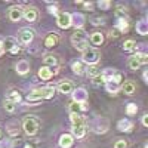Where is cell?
Here are the masks:
<instances>
[{"label": "cell", "mask_w": 148, "mask_h": 148, "mask_svg": "<svg viewBox=\"0 0 148 148\" xmlns=\"http://www.w3.org/2000/svg\"><path fill=\"white\" fill-rule=\"evenodd\" d=\"M56 89L55 86H46V88H40V89H36L28 95V102H39L42 99H49L55 95Z\"/></svg>", "instance_id": "6da1fadb"}, {"label": "cell", "mask_w": 148, "mask_h": 148, "mask_svg": "<svg viewBox=\"0 0 148 148\" xmlns=\"http://www.w3.org/2000/svg\"><path fill=\"white\" fill-rule=\"evenodd\" d=\"M71 43L74 45V47L77 49V51H82L84 52L86 49H89L88 46V39H86V33L83 30H77L76 33H74L71 36Z\"/></svg>", "instance_id": "7a4b0ae2"}, {"label": "cell", "mask_w": 148, "mask_h": 148, "mask_svg": "<svg viewBox=\"0 0 148 148\" xmlns=\"http://www.w3.org/2000/svg\"><path fill=\"white\" fill-rule=\"evenodd\" d=\"M22 127L27 135H36L37 130H39V121H37L36 117H31V116L25 117V120L22 123Z\"/></svg>", "instance_id": "3957f363"}, {"label": "cell", "mask_w": 148, "mask_h": 148, "mask_svg": "<svg viewBox=\"0 0 148 148\" xmlns=\"http://www.w3.org/2000/svg\"><path fill=\"white\" fill-rule=\"evenodd\" d=\"M83 62L89 64V65H96V62L99 61V53H98V51H95V49H86V51L83 52Z\"/></svg>", "instance_id": "277c9868"}, {"label": "cell", "mask_w": 148, "mask_h": 148, "mask_svg": "<svg viewBox=\"0 0 148 148\" xmlns=\"http://www.w3.org/2000/svg\"><path fill=\"white\" fill-rule=\"evenodd\" d=\"M56 24H58V27L59 28H70L71 27V16L70 14H67V12H62V14H59L58 15V19H56Z\"/></svg>", "instance_id": "5b68a950"}, {"label": "cell", "mask_w": 148, "mask_h": 148, "mask_svg": "<svg viewBox=\"0 0 148 148\" xmlns=\"http://www.w3.org/2000/svg\"><path fill=\"white\" fill-rule=\"evenodd\" d=\"M108 126H110V123L107 119H96L93 121V130L96 133H105L108 130Z\"/></svg>", "instance_id": "8992f818"}, {"label": "cell", "mask_w": 148, "mask_h": 148, "mask_svg": "<svg viewBox=\"0 0 148 148\" xmlns=\"http://www.w3.org/2000/svg\"><path fill=\"white\" fill-rule=\"evenodd\" d=\"M73 99L76 104H82V102H86V99H88V92H86V89L83 88H77L73 90Z\"/></svg>", "instance_id": "52a82bcc"}, {"label": "cell", "mask_w": 148, "mask_h": 148, "mask_svg": "<svg viewBox=\"0 0 148 148\" xmlns=\"http://www.w3.org/2000/svg\"><path fill=\"white\" fill-rule=\"evenodd\" d=\"M18 37H19V40H21L22 43L28 45V43H31L33 39H34V31H33L31 28H22V30L19 31Z\"/></svg>", "instance_id": "ba28073f"}, {"label": "cell", "mask_w": 148, "mask_h": 148, "mask_svg": "<svg viewBox=\"0 0 148 148\" xmlns=\"http://www.w3.org/2000/svg\"><path fill=\"white\" fill-rule=\"evenodd\" d=\"M3 49H5V51H9L10 53H18L19 52V46L15 42V39H12V37L3 40Z\"/></svg>", "instance_id": "9c48e42d"}, {"label": "cell", "mask_w": 148, "mask_h": 148, "mask_svg": "<svg viewBox=\"0 0 148 148\" xmlns=\"http://www.w3.org/2000/svg\"><path fill=\"white\" fill-rule=\"evenodd\" d=\"M22 16H24V9H22L21 6H14V8H10V10H9V18H10V21L18 22Z\"/></svg>", "instance_id": "30bf717a"}, {"label": "cell", "mask_w": 148, "mask_h": 148, "mask_svg": "<svg viewBox=\"0 0 148 148\" xmlns=\"http://www.w3.org/2000/svg\"><path fill=\"white\" fill-rule=\"evenodd\" d=\"M71 16V25H74L77 30H80L83 25H84V16L83 14H80V12H76V14L70 15Z\"/></svg>", "instance_id": "8fae6325"}, {"label": "cell", "mask_w": 148, "mask_h": 148, "mask_svg": "<svg viewBox=\"0 0 148 148\" xmlns=\"http://www.w3.org/2000/svg\"><path fill=\"white\" fill-rule=\"evenodd\" d=\"M73 144H74V138L70 133H64L62 136L59 138V147L61 148H71Z\"/></svg>", "instance_id": "7c38bea8"}, {"label": "cell", "mask_w": 148, "mask_h": 148, "mask_svg": "<svg viewBox=\"0 0 148 148\" xmlns=\"http://www.w3.org/2000/svg\"><path fill=\"white\" fill-rule=\"evenodd\" d=\"M133 127V123L129 120V119H121L119 123H117V129L120 132H130Z\"/></svg>", "instance_id": "4fadbf2b"}, {"label": "cell", "mask_w": 148, "mask_h": 148, "mask_svg": "<svg viewBox=\"0 0 148 148\" xmlns=\"http://www.w3.org/2000/svg\"><path fill=\"white\" fill-rule=\"evenodd\" d=\"M37 16H39V12H37L36 8H27L25 10H24V18H25L28 22H34L37 19Z\"/></svg>", "instance_id": "5bb4252c"}, {"label": "cell", "mask_w": 148, "mask_h": 148, "mask_svg": "<svg viewBox=\"0 0 148 148\" xmlns=\"http://www.w3.org/2000/svg\"><path fill=\"white\" fill-rule=\"evenodd\" d=\"M58 90H59L61 93H65V95L71 93V92H73V83H71L70 80H62V82H59Z\"/></svg>", "instance_id": "9a60e30c"}, {"label": "cell", "mask_w": 148, "mask_h": 148, "mask_svg": "<svg viewBox=\"0 0 148 148\" xmlns=\"http://www.w3.org/2000/svg\"><path fill=\"white\" fill-rule=\"evenodd\" d=\"M28 71H30V62L25 61V59H21L16 64V73L21 74V76H24V74H27Z\"/></svg>", "instance_id": "2e32d148"}, {"label": "cell", "mask_w": 148, "mask_h": 148, "mask_svg": "<svg viewBox=\"0 0 148 148\" xmlns=\"http://www.w3.org/2000/svg\"><path fill=\"white\" fill-rule=\"evenodd\" d=\"M105 89L108 93L111 95H117L119 90H120V83H116V82H105Z\"/></svg>", "instance_id": "e0dca14e"}, {"label": "cell", "mask_w": 148, "mask_h": 148, "mask_svg": "<svg viewBox=\"0 0 148 148\" xmlns=\"http://www.w3.org/2000/svg\"><path fill=\"white\" fill-rule=\"evenodd\" d=\"M45 67H47V68H51V71L53 73V67L56 68L58 67V59H56V56H53V55H47V56H45Z\"/></svg>", "instance_id": "ac0fdd59"}, {"label": "cell", "mask_w": 148, "mask_h": 148, "mask_svg": "<svg viewBox=\"0 0 148 148\" xmlns=\"http://www.w3.org/2000/svg\"><path fill=\"white\" fill-rule=\"evenodd\" d=\"M6 130L8 133L10 135V136H16L18 132H19V125H18V121H10L6 125Z\"/></svg>", "instance_id": "d6986e66"}, {"label": "cell", "mask_w": 148, "mask_h": 148, "mask_svg": "<svg viewBox=\"0 0 148 148\" xmlns=\"http://www.w3.org/2000/svg\"><path fill=\"white\" fill-rule=\"evenodd\" d=\"M56 43H58V34L51 33V34L46 36V39H45V46L46 47H53Z\"/></svg>", "instance_id": "ffe728a7"}, {"label": "cell", "mask_w": 148, "mask_h": 148, "mask_svg": "<svg viewBox=\"0 0 148 148\" xmlns=\"http://www.w3.org/2000/svg\"><path fill=\"white\" fill-rule=\"evenodd\" d=\"M116 27H117V30H119L120 33H126L127 28H129V22H127V19H126L125 16H121V18L117 19Z\"/></svg>", "instance_id": "44dd1931"}, {"label": "cell", "mask_w": 148, "mask_h": 148, "mask_svg": "<svg viewBox=\"0 0 148 148\" xmlns=\"http://www.w3.org/2000/svg\"><path fill=\"white\" fill-rule=\"evenodd\" d=\"M53 76V73L51 71V68H47V67H42L40 70H39V77L42 79V80H49Z\"/></svg>", "instance_id": "7402d4cb"}, {"label": "cell", "mask_w": 148, "mask_h": 148, "mask_svg": "<svg viewBox=\"0 0 148 148\" xmlns=\"http://www.w3.org/2000/svg\"><path fill=\"white\" fill-rule=\"evenodd\" d=\"M136 31H138L141 36L148 34V22H147L145 19H142V21H139V22L136 24Z\"/></svg>", "instance_id": "603a6c76"}, {"label": "cell", "mask_w": 148, "mask_h": 148, "mask_svg": "<svg viewBox=\"0 0 148 148\" xmlns=\"http://www.w3.org/2000/svg\"><path fill=\"white\" fill-rule=\"evenodd\" d=\"M90 42L95 45V46H99L104 43V34L102 33H93L90 36Z\"/></svg>", "instance_id": "cb8c5ba5"}, {"label": "cell", "mask_w": 148, "mask_h": 148, "mask_svg": "<svg viewBox=\"0 0 148 148\" xmlns=\"http://www.w3.org/2000/svg\"><path fill=\"white\" fill-rule=\"evenodd\" d=\"M123 92H125L126 95H132L135 90H136V86H135L133 82H125V84H123Z\"/></svg>", "instance_id": "d4e9b609"}, {"label": "cell", "mask_w": 148, "mask_h": 148, "mask_svg": "<svg viewBox=\"0 0 148 148\" xmlns=\"http://www.w3.org/2000/svg\"><path fill=\"white\" fill-rule=\"evenodd\" d=\"M71 123H73V127H74V126H82V125H84L83 117H82L79 113H71Z\"/></svg>", "instance_id": "484cf974"}, {"label": "cell", "mask_w": 148, "mask_h": 148, "mask_svg": "<svg viewBox=\"0 0 148 148\" xmlns=\"http://www.w3.org/2000/svg\"><path fill=\"white\" fill-rule=\"evenodd\" d=\"M84 133H86V126H84V125H82V126H74V127H73V135H74L76 138H83Z\"/></svg>", "instance_id": "4316f807"}, {"label": "cell", "mask_w": 148, "mask_h": 148, "mask_svg": "<svg viewBox=\"0 0 148 148\" xmlns=\"http://www.w3.org/2000/svg\"><path fill=\"white\" fill-rule=\"evenodd\" d=\"M71 70L74 71V74L82 76V74H83V65H82V62H79V61H74V62L71 64Z\"/></svg>", "instance_id": "83f0119b"}, {"label": "cell", "mask_w": 148, "mask_h": 148, "mask_svg": "<svg viewBox=\"0 0 148 148\" xmlns=\"http://www.w3.org/2000/svg\"><path fill=\"white\" fill-rule=\"evenodd\" d=\"M123 49H125L126 52H133L135 49H136V43H135V40H126L123 43Z\"/></svg>", "instance_id": "f1b7e54d"}, {"label": "cell", "mask_w": 148, "mask_h": 148, "mask_svg": "<svg viewBox=\"0 0 148 148\" xmlns=\"http://www.w3.org/2000/svg\"><path fill=\"white\" fill-rule=\"evenodd\" d=\"M86 71H88V76H90V77H93V79H95L96 76H99V74H101V73H99L101 70L98 68L96 65H89Z\"/></svg>", "instance_id": "f546056e"}, {"label": "cell", "mask_w": 148, "mask_h": 148, "mask_svg": "<svg viewBox=\"0 0 148 148\" xmlns=\"http://www.w3.org/2000/svg\"><path fill=\"white\" fill-rule=\"evenodd\" d=\"M8 99H9V101H12L14 104H18V102H21V93H19L18 90H12Z\"/></svg>", "instance_id": "4dcf8cb0"}, {"label": "cell", "mask_w": 148, "mask_h": 148, "mask_svg": "<svg viewBox=\"0 0 148 148\" xmlns=\"http://www.w3.org/2000/svg\"><path fill=\"white\" fill-rule=\"evenodd\" d=\"M136 113H138V107H136V104L130 102V104L126 105V114H127V116H135Z\"/></svg>", "instance_id": "1f68e13d"}, {"label": "cell", "mask_w": 148, "mask_h": 148, "mask_svg": "<svg viewBox=\"0 0 148 148\" xmlns=\"http://www.w3.org/2000/svg\"><path fill=\"white\" fill-rule=\"evenodd\" d=\"M133 58L139 62V65H142V64H147V62H148V55H147V53H135V55H133Z\"/></svg>", "instance_id": "d6a6232c"}, {"label": "cell", "mask_w": 148, "mask_h": 148, "mask_svg": "<svg viewBox=\"0 0 148 148\" xmlns=\"http://www.w3.org/2000/svg\"><path fill=\"white\" fill-rule=\"evenodd\" d=\"M15 105H16V104H14V102L9 101V99H6V101L3 102V107H5V110L8 111V113H14V111H15Z\"/></svg>", "instance_id": "836d02e7"}, {"label": "cell", "mask_w": 148, "mask_h": 148, "mask_svg": "<svg viewBox=\"0 0 148 148\" xmlns=\"http://www.w3.org/2000/svg\"><path fill=\"white\" fill-rule=\"evenodd\" d=\"M127 65H129V68H130V70H138V68L141 67V65H139V62H138V61L135 59L133 56H130V58H129Z\"/></svg>", "instance_id": "e575fe53"}, {"label": "cell", "mask_w": 148, "mask_h": 148, "mask_svg": "<svg viewBox=\"0 0 148 148\" xmlns=\"http://www.w3.org/2000/svg\"><path fill=\"white\" fill-rule=\"evenodd\" d=\"M110 6H111V3L108 2V0H101V2H98V8L102 9V10H107Z\"/></svg>", "instance_id": "d590c367"}, {"label": "cell", "mask_w": 148, "mask_h": 148, "mask_svg": "<svg viewBox=\"0 0 148 148\" xmlns=\"http://www.w3.org/2000/svg\"><path fill=\"white\" fill-rule=\"evenodd\" d=\"M114 148H127V142L125 139H119L114 145Z\"/></svg>", "instance_id": "8d00e7d4"}, {"label": "cell", "mask_w": 148, "mask_h": 148, "mask_svg": "<svg viewBox=\"0 0 148 148\" xmlns=\"http://www.w3.org/2000/svg\"><path fill=\"white\" fill-rule=\"evenodd\" d=\"M0 148H12V141H9V139L2 141L0 142Z\"/></svg>", "instance_id": "74e56055"}, {"label": "cell", "mask_w": 148, "mask_h": 148, "mask_svg": "<svg viewBox=\"0 0 148 148\" xmlns=\"http://www.w3.org/2000/svg\"><path fill=\"white\" fill-rule=\"evenodd\" d=\"M93 83H95V84H101V83H105V79L102 77V74H99V76H96V77L93 79Z\"/></svg>", "instance_id": "f35d334b"}, {"label": "cell", "mask_w": 148, "mask_h": 148, "mask_svg": "<svg viewBox=\"0 0 148 148\" xmlns=\"http://www.w3.org/2000/svg\"><path fill=\"white\" fill-rule=\"evenodd\" d=\"M47 10H49V14H52V15H56L58 14V8H56V5H51V6H49L47 8Z\"/></svg>", "instance_id": "ab89813d"}, {"label": "cell", "mask_w": 148, "mask_h": 148, "mask_svg": "<svg viewBox=\"0 0 148 148\" xmlns=\"http://www.w3.org/2000/svg\"><path fill=\"white\" fill-rule=\"evenodd\" d=\"M80 108H79V104H76V102H73V104H70V111L71 113H77Z\"/></svg>", "instance_id": "60d3db41"}, {"label": "cell", "mask_w": 148, "mask_h": 148, "mask_svg": "<svg viewBox=\"0 0 148 148\" xmlns=\"http://www.w3.org/2000/svg\"><path fill=\"white\" fill-rule=\"evenodd\" d=\"M104 19L102 18H92V22H93V25H101V22Z\"/></svg>", "instance_id": "b9f144b4"}, {"label": "cell", "mask_w": 148, "mask_h": 148, "mask_svg": "<svg viewBox=\"0 0 148 148\" xmlns=\"http://www.w3.org/2000/svg\"><path fill=\"white\" fill-rule=\"evenodd\" d=\"M142 125H144L145 127L148 126V116H147V114H144V116H142Z\"/></svg>", "instance_id": "7bdbcfd3"}, {"label": "cell", "mask_w": 148, "mask_h": 148, "mask_svg": "<svg viewBox=\"0 0 148 148\" xmlns=\"http://www.w3.org/2000/svg\"><path fill=\"white\" fill-rule=\"evenodd\" d=\"M79 108L83 110V111H86V110H88V104H86V102H82V104H79Z\"/></svg>", "instance_id": "ee69618b"}, {"label": "cell", "mask_w": 148, "mask_h": 148, "mask_svg": "<svg viewBox=\"0 0 148 148\" xmlns=\"http://www.w3.org/2000/svg\"><path fill=\"white\" fill-rule=\"evenodd\" d=\"M5 53V49H3V40L0 39V55H3Z\"/></svg>", "instance_id": "f6af8a7d"}, {"label": "cell", "mask_w": 148, "mask_h": 148, "mask_svg": "<svg viewBox=\"0 0 148 148\" xmlns=\"http://www.w3.org/2000/svg\"><path fill=\"white\" fill-rule=\"evenodd\" d=\"M142 79H144V82H145V83L148 82V71H144V74H142Z\"/></svg>", "instance_id": "bcb514c9"}, {"label": "cell", "mask_w": 148, "mask_h": 148, "mask_svg": "<svg viewBox=\"0 0 148 148\" xmlns=\"http://www.w3.org/2000/svg\"><path fill=\"white\" fill-rule=\"evenodd\" d=\"M84 8H86V9H89V10H90V9H92L93 6H92V3H84Z\"/></svg>", "instance_id": "7dc6e473"}, {"label": "cell", "mask_w": 148, "mask_h": 148, "mask_svg": "<svg viewBox=\"0 0 148 148\" xmlns=\"http://www.w3.org/2000/svg\"><path fill=\"white\" fill-rule=\"evenodd\" d=\"M24 148H33V147H31L30 144H27V145H25V147H24Z\"/></svg>", "instance_id": "c3c4849f"}, {"label": "cell", "mask_w": 148, "mask_h": 148, "mask_svg": "<svg viewBox=\"0 0 148 148\" xmlns=\"http://www.w3.org/2000/svg\"><path fill=\"white\" fill-rule=\"evenodd\" d=\"M0 136H2V132H0Z\"/></svg>", "instance_id": "681fc988"}]
</instances>
